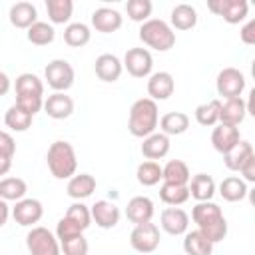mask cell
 <instances>
[{"mask_svg":"<svg viewBox=\"0 0 255 255\" xmlns=\"http://www.w3.org/2000/svg\"><path fill=\"white\" fill-rule=\"evenodd\" d=\"M191 219L195 221L197 229L207 235L213 243H219L227 235V219L221 207L213 201H199L191 209Z\"/></svg>","mask_w":255,"mask_h":255,"instance_id":"1","label":"cell"},{"mask_svg":"<svg viewBox=\"0 0 255 255\" xmlns=\"http://www.w3.org/2000/svg\"><path fill=\"white\" fill-rule=\"evenodd\" d=\"M159 110H157V102H153L151 98H139L131 104L129 108V120H128V129L133 137H147L151 133H155L157 126H159Z\"/></svg>","mask_w":255,"mask_h":255,"instance_id":"2","label":"cell"},{"mask_svg":"<svg viewBox=\"0 0 255 255\" xmlns=\"http://www.w3.org/2000/svg\"><path fill=\"white\" fill-rule=\"evenodd\" d=\"M46 163L56 179H72L78 169V157L70 141L58 139L48 147Z\"/></svg>","mask_w":255,"mask_h":255,"instance_id":"3","label":"cell"},{"mask_svg":"<svg viewBox=\"0 0 255 255\" xmlns=\"http://www.w3.org/2000/svg\"><path fill=\"white\" fill-rule=\"evenodd\" d=\"M139 40L157 52H167L175 46V32L173 28L159 18H149L139 26Z\"/></svg>","mask_w":255,"mask_h":255,"instance_id":"4","label":"cell"},{"mask_svg":"<svg viewBox=\"0 0 255 255\" xmlns=\"http://www.w3.org/2000/svg\"><path fill=\"white\" fill-rule=\"evenodd\" d=\"M26 247L30 255H62L60 239L46 227L36 225L26 235Z\"/></svg>","mask_w":255,"mask_h":255,"instance_id":"5","label":"cell"},{"mask_svg":"<svg viewBox=\"0 0 255 255\" xmlns=\"http://www.w3.org/2000/svg\"><path fill=\"white\" fill-rule=\"evenodd\" d=\"M44 80L48 82V86L54 92H66L74 86L76 72H74V68L68 60L58 58V60L48 62V66L44 68Z\"/></svg>","mask_w":255,"mask_h":255,"instance_id":"6","label":"cell"},{"mask_svg":"<svg viewBox=\"0 0 255 255\" xmlns=\"http://www.w3.org/2000/svg\"><path fill=\"white\" fill-rule=\"evenodd\" d=\"M129 245L139 255L153 253L159 247V227L155 223H151V221L135 225L131 229V233H129Z\"/></svg>","mask_w":255,"mask_h":255,"instance_id":"7","label":"cell"},{"mask_svg":"<svg viewBox=\"0 0 255 255\" xmlns=\"http://www.w3.org/2000/svg\"><path fill=\"white\" fill-rule=\"evenodd\" d=\"M124 68L133 78H149L153 70V58L147 48H129L124 56Z\"/></svg>","mask_w":255,"mask_h":255,"instance_id":"8","label":"cell"},{"mask_svg":"<svg viewBox=\"0 0 255 255\" xmlns=\"http://www.w3.org/2000/svg\"><path fill=\"white\" fill-rule=\"evenodd\" d=\"M215 88H217V94L223 100L239 98L243 94V90H245V76L237 68H223L217 74Z\"/></svg>","mask_w":255,"mask_h":255,"instance_id":"9","label":"cell"},{"mask_svg":"<svg viewBox=\"0 0 255 255\" xmlns=\"http://www.w3.org/2000/svg\"><path fill=\"white\" fill-rule=\"evenodd\" d=\"M207 8L221 16L227 24H239L241 20H245L247 12H249V2L247 0H209Z\"/></svg>","mask_w":255,"mask_h":255,"instance_id":"10","label":"cell"},{"mask_svg":"<svg viewBox=\"0 0 255 255\" xmlns=\"http://www.w3.org/2000/svg\"><path fill=\"white\" fill-rule=\"evenodd\" d=\"M42 215H44V205L40 199H34V197H24L16 201V205L12 207V217L22 227H36Z\"/></svg>","mask_w":255,"mask_h":255,"instance_id":"11","label":"cell"},{"mask_svg":"<svg viewBox=\"0 0 255 255\" xmlns=\"http://www.w3.org/2000/svg\"><path fill=\"white\" fill-rule=\"evenodd\" d=\"M239 141H241V135H239L237 126H229V124L219 122L211 131V143H213L215 151H219L221 155L231 151Z\"/></svg>","mask_w":255,"mask_h":255,"instance_id":"12","label":"cell"},{"mask_svg":"<svg viewBox=\"0 0 255 255\" xmlns=\"http://www.w3.org/2000/svg\"><path fill=\"white\" fill-rule=\"evenodd\" d=\"M159 225L169 235H185L189 227V215L181 207H165L159 215Z\"/></svg>","mask_w":255,"mask_h":255,"instance_id":"13","label":"cell"},{"mask_svg":"<svg viewBox=\"0 0 255 255\" xmlns=\"http://www.w3.org/2000/svg\"><path fill=\"white\" fill-rule=\"evenodd\" d=\"M94 72L102 82H118L124 72V62L116 54H100L94 62Z\"/></svg>","mask_w":255,"mask_h":255,"instance_id":"14","label":"cell"},{"mask_svg":"<svg viewBox=\"0 0 255 255\" xmlns=\"http://www.w3.org/2000/svg\"><path fill=\"white\" fill-rule=\"evenodd\" d=\"M175 90V80L169 72H153L147 78V94L153 102L167 100Z\"/></svg>","mask_w":255,"mask_h":255,"instance_id":"15","label":"cell"},{"mask_svg":"<svg viewBox=\"0 0 255 255\" xmlns=\"http://www.w3.org/2000/svg\"><path fill=\"white\" fill-rule=\"evenodd\" d=\"M155 209H153V201L147 195H135L128 201L126 207V217L133 223V225H141V223H149L153 217Z\"/></svg>","mask_w":255,"mask_h":255,"instance_id":"16","label":"cell"},{"mask_svg":"<svg viewBox=\"0 0 255 255\" xmlns=\"http://www.w3.org/2000/svg\"><path fill=\"white\" fill-rule=\"evenodd\" d=\"M92 219H94V223L98 225V227H102V229H112V227H116L118 223H120V207L116 205V203H112V201H108V199H100V201H96L92 207Z\"/></svg>","mask_w":255,"mask_h":255,"instance_id":"17","label":"cell"},{"mask_svg":"<svg viewBox=\"0 0 255 255\" xmlns=\"http://www.w3.org/2000/svg\"><path fill=\"white\" fill-rule=\"evenodd\" d=\"M124 24V18L118 10L114 8H108V6H102V8H96L92 12V26L102 32V34H112V32H118Z\"/></svg>","mask_w":255,"mask_h":255,"instance_id":"18","label":"cell"},{"mask_svg":"<svg viewBox=\"0 0 255 255\" xmlns=\"http://www.w3.org/2000/svg\"><path fill=\"white\" fill-rule=\"evenodd\" d=\"M44 110L52 120H66L74 114V100L66 92H54L46 98Z\"/></svg>","mask_w":255,"mask_h":255,"instance_id":"19","label":"cell"},{"mask_svg":"<svg viewBox=\"0 0 255 255\" xmlns=\"http://www.w3.org/2000/svg\"><path fill=\"white\" fill-rule=\"evenodd\" d=\"M8 18H10L12 26L22 28V30H30L38 22V10L32 2H16L10 6Z\"/></svg>","mask_w":255,"mask_h":255,"instance_id":"20","label":"cell"},{"mask_svg":"<svg viewBox=\"0 0 255 255\" xmlns=\"http://www.w3.org/2000/svg\"><path fill=\"white\" fill-rule=\"evenodd\" d=\"M169 153V135H165L163 131H155L147 137H143L141 143V155L149 161L161 159Z\"/></svg>","mask_w":255,"mask_h":255,"instance_id":"21","label":"cell"},{"mask_svg":"<svg viewBox=\"0 0 255 255\" xmlns=\"http://www.w3.org/2000/svg\"><path fill=\"white\" fill-rule=\"evenodd\" d=\"M66 191L72 199L82 201L86 197H90L96 191V177L90 173H76L72 179H68Z\"/></svg>","mask_w":255,"mask_h":255,"instance_id":"22","label":"cell"},{"mask_svg":"<svg viewBox=\"0 0 255 255\" xmlns=\"http://www.w3.org/2000/svg\"><path fill=\"white\" fill-rule=\"evenodd\" d=\"M247 116V102L239 98H229L221 102V122L229 126H239Z\"/></svg>","mask_w":255,"mask_h":255,"instance_id":"23","label":"cell"},{"mask_svg":"<svg viewBox=\"0 0 255 255\" xmlns=\"http://www.w3.org/2000/svg\"><path fill=\"white\" fill-rule=\"evenodd\" d=\"M217 187H215V181L211 175L207 173H195L189 181V193L191 197L199 203V201H211L213 195H215Z\"/></svg>","mask_w":255,"mask_h":255,"instance_id":"24","label":"cell"},{"mask_svg":"<svg viewBox=\"0 0 255 255\" xmlns=\"http://www.w3.org/2000/svg\"><path fill=\"white\" fill-rule=\"evenodd\" d=\"M169 22H171V28H175V30H191L197 24V10L185 2L175 4L171 8Z\"/></svg>","mask_w":255,"mask_h":255,"instance_id":"25","label":"cell"},{"mask_svg":"<svg viewBox=\"0 0 255 255\" xmlns=\"http://www.w3.org/2000/svg\"><path fill=\"white\" fill-rule=\"evenodd\" d=\"M249 193L247 189V181L243 177H237V175H229L225 177L221 183H219V195L229 201V203H235V201H241L245 199Z\"/></svg>","mask_w":255,"mask_h":255,"instance_id":"26","label":"cell"},{"mask_svg":"<svg viewBox=\"0 0 255 255\" xmlns=\"http://www.w3.org/2000/svg\"><path fill=\"white\" fill-rule=\"evenodd\" d=\"M213 241L203 235L199 229L195 231H187L185 239H183V251L185 255H211L213 253Z\"/></svg>","mask_w":255,"mask_h":255,"instance_id":"27","label":"cell"},{"mask_svg":"<svg viewBox=\"0 0 255 255\" xmlns=\"http://www.w3.org/2000/svg\"><path fill=\"white\" fill-rule=\"evenodd\" d=\"M195 122L203 128H215L221 122V100H209L195 108Z\"/></svg>","mask_w":255,"mask_h":255,"instance_id":"28","label":"cell"},{"mask_svg":"<svg viewBox=\"0 0 255 255\" xmlns=\"http://www.w3.org/2000/svg\"><path fill=\"white\" fill-rule=\"evenodd\" d=\"M253 153H255V151H253V145H251L249 141L241 139L231 151H227V153L223 155V163H225V167H227L229 171H241V167L245 165V161H247Z\"/></svg>","mask_w":255,"mask_h":255,"instance_id":"29","label":"cell"},{"mask_svg":"<svg viewBox=\"0 0 255 255\" xmlns=\"http://www.w3.org/2000/svg\"><path fill=\"white\" fill-rule=\"evenodd\" d=\"M159 129L165 135H181L189 129V116L183 112H169V114L161 116Z\"/></svg>","mask_w":255,"mask_h":255,"instance_id":"30","label":"cell"},{"mask_svg":"<svg viewBox=\"0 0 255 255\" xmlns=\"http://www.w3.org/2000/svg\"><path fill=\"white\" fill-rule=\"evenodd\" d=\"M191 197L189 185H177V183H161L159 187V199L169 207H179Z\"/></svg>","mask_w":255,"mask_h":255,"instance_id":"31","label":"cell"},{"mask_svg":"<svg viewBox=\"0 0 255 255\" xmlns=\"http://www.w3.org/2000/svg\"><path fill=\"white\" fill-rule=\"evenodd\" d=\"M163 181L165 183H177V185H189L191 173L185 161L181 159H169L163 165Z\"/></svg>","mask_w":255,"mask_h":255,"instance_id":"32","label":"cell"},{"mask_svg":"<svg viewBox=\"0 0 255 255\" xmlns=\"http://www.w3.org/2000/svg\"><path fill=\"white\" fill-rule=\"evenodd\" d=\"M135 177L139 181V185L143 187H153L163 179V167L157 161H141L135 169Z\"/></svg>","mask_w":255,"mask_h":255,"instance_id":"33","label":"cell"},{"mask_svg":"<svg viewBox=\"0 0 255 255\" xmlns=\"http://www.w3.org/2000/svg\"><path fill=\"white\" fill-rule=\"evenodd\" d=\"M90 38H92V30H90V26L84 24V22H72V24H68L66 30H64V42H66L68 46H72V48H82V46H86V44L90 42Z\"/></svg>","mask_w":255,"mask_h":255,"instance_id":"34","label":"cell"},{"mask_svg":"<svg viewBox=\"0 0 255 255\" xmlns=\"http://www.w3.org/2000/svg\"><path fill=\"white\" fill-rule=\"evenodd\" d=\"M32 120H34V116L32 114H28V112H24L20 106H10L8 108V112L4 114V124H6V128L8 129H12V131H26L30 126H32Z\"/></svg>","mask_w":255,"mask_h":255,"instance_id":"35","label":"cell"},{"mask_svg":"<svg viewBox=\"0 0 255 255\" xmlns=\"http://www.w3.org/2000/svg\"><path fill=\"white\" fill-rule=\"evenodd\" d=\"M28 185L22 177H4L0 181V197L4 201H20L26 197Z\"/></svg>","mask_w":255,"mask_h":255,"instance_id":"36","label":"cell"},{"mask_svg":"<svg viewBox=\"0 0 255 255\" xmlns=\"http://www.w3.org/2000/svg\"><path fill=\"white\" fill-rule=\"evenodd\" d=\"M46 12L52 24H66L72 18L74 2L72 0H46Z\"/></svg>","mask_w":255,"mask_h":255,"instance_id":"37","label":"cell"},{"mask_svg":"<svg viewBox=\"0 0 255 255\" xmlns=\"http://www.w3.org/2000/svg\"><path fill=\"white\" fill-rule=\"evenodd\" d=\"M14 88H16V96H24V94L44 96V82L32 72L20 74L16 78V82H14Z\"/></svg>","mask_w":255,"mask_h":255,"instance_id":"38","label":"cell"},{"mask_svg":"<svg viewBox=\"0 0 255 255\" xmlns=\"http://www.w3.org/2000/svg\"><path fill=\"white\" fill-rule=\"evenodd\" d=\"M26 38H28V42L34 44V46H48V44L54 42V38H56V30H54L52 24H48V22H40V20H38V22L26 32Z\"/></svg>","mask_w":255,"mask_h":255,"instance_id":"39","label":"cell"},{"mask_svg":"<svg viewBox=\"0 0 255 255\" xmlns=\"http://www.w3.org/2000/svg\"><path fill=\"white\" fill-rule=\"evenodd\" d=\"M16 153V141L8 131L0 133V175H6L10 165H12V157Z\"/></svg>","mask_w":255,"mask_h":255,"instance_id":"40","label":"cell"},{"mask_svg":"<svg viewBox=\"0 0 255 255\" xmlns=\"http://www.w3.org/2000/svg\"><path fill=\"white\" fill-rule=\"evenodd\" d=\"M151 10H153V4L149 0H128V4H126V12H128L129 20L141 22V24L149 20Z\"/></svg>","mask_w":255,"mask_h":255,"instance_id":"41","label":"cell"},{"mask_svg":"<svg viewBox=\"0 0 255 255\" xmlns=\"http://www.w3.org/2000/svg\"><path fill=\"white\" fill-rule=\"evenodd\" d=\"M66 215H68L72 221H76L84 231H86V229L90 227V223L94 221V219H92V209H90L88 205H84L82 201H74V203L68 207Z\"/></svg>","mask_w":255,"mask_h":255,"instance_id":"42","label":"cell"},{"mask_svg":"<svg viewBox=\"0 0 255 255\" xmlns=\"http://www.w3.org/2000/svg\"><path fill=\"white\" fill-rule=\"evenodd\" d=\"M62 245V255H88V239L82 235H76V237H70L66 241H60Z\"/></svg>","mask_w":255,"mask_h":255,"instance_id":"43","label":"cell"},{"mask_svg":"<svg viewBox=\"0 0 255 255\" xmlns=\"http://www.w3.org/2000/svg\"><path fill=\"white\" fill-rule=\"evenodd\" d=\"M82 233H84V229H82L76 221H72L68 215H64V217L58 221V225H56V237H58L60 241H66V239L76 237V235H82Z\"/></svg>","mask_w":255,"mask_h":255,"instance_id":"44","label":"cell"},{"mask_svg":"<svg viewBox=\"0 0 255 255\" xmlns=\"http://www.w3.org/2000/svg\"><path fill=\"white\" fill-rule=\"evenodd\" d=\"M44 96H32V94H24V96H16V106H20L24 112L36 116L42 108H44Z\"/></svg>","mask_w":255,"mask_h":255,"instance_id":"45","label":"cell"},{"mask_svg":"<svg viewBox=\"0 0 255 255\" xmlns=\"http://www.w3.org/2000/svg\"><path fill=\"white\" fill-rule=\"evenodd\" d=\"M239 38H241L243 44L255 46V18H251L249 22L243 24V28H241V32H239Z\"/></svg>","mask_w":255,"mask_h":255,"instance_id":"46","label":"cell"},{"mask_svg":"<svg viewBox=\"0 0 255 255\" xmlns=\"http://www.w3.org/2000/svg\"><path fill=\"white\" fill-rule=\"evenodd\" d=\"M239 173L243 175V179H245V181L255 183V153L245 161V165L241 167V171H239Z\"/></svg>","mask_w":255,"mask_h":255,"instance_id":"47","label":"cell"},{"mask_svg":"<svg viewBox=\"0 0 255 255\" xmlns=\"http://www.w3.org/2000/svg\"><path fill=\"white\" fill-rule=\"evenodd\" d=\"M245 102H247V114L255 120V86L249 90V96H247V100H245Z\"/></svg>","mask_w":255,"mask_h":255,"instance_id":"48","label":"cell"},{"mask_svg":"<svg viewBox=\"0 0 255 255\" xmlns=\"http://www.w3.org/2000/svg\"><path fill=\"white\" fill-rule=\"evenodd\" d=\"M0 213H2V217H0V225H6V221H8V201H0Z\"/></svg>","mask_w":255,"mask_h":255,"instance_id":"49","label":"cell"},{"mask_svg":"<svg viewBox=\"0 0 255 255\" xmlns=\"http://www.w3.org/2000/svg\"><path fill=\"white\" fill-rule=\"evenodd\" d=\"M0 82H2V88H0V94L4 96V94L8 92V88H10V78H8V74H6V72H2V74H0Z\"/></svg>","mask_w":255,"mask_h":255,"instance_id":"50","label":"cell"},{"mask_svg":"<svg viewBox=\"0 0 255 255\" xmlns=\"http://www.w3.org/2000/svg\"><path fill=\"white\" fill-rule=\"evenodd\" d=\"M247 197H249V203L255 207V187H251L249 189V193H247Z\"/></svg>","mask_w":255,"mask_h":255,"instance_id":"51","label":"cell"},{"mask_svg":"<svg viewBox=\"0 0 255 255\" xmlns=\"http://www.w3.org/2000/svg\"><path fill=\"white\" fill-rule=\"evenodd\" d=\"M251 76H253V80H255V58H253V62H251Z\"/></svg>","mask_w":255,"mask_h":255,"instance_id":"52","label":"cell"},{"mask_svg":"<svg viewBox=\"0 0 255 255\" xmlns=\"http://www.w3.org/2000/svg\"><path fill=\"white\" fill-rule=\"evenodd\" d=\"M251 4H253V6H255V0H253V2H251Z\"/></svg>","mask_w":255,"mask_h":255,"instance_id":"53","label":"cell"}]
</instances>
